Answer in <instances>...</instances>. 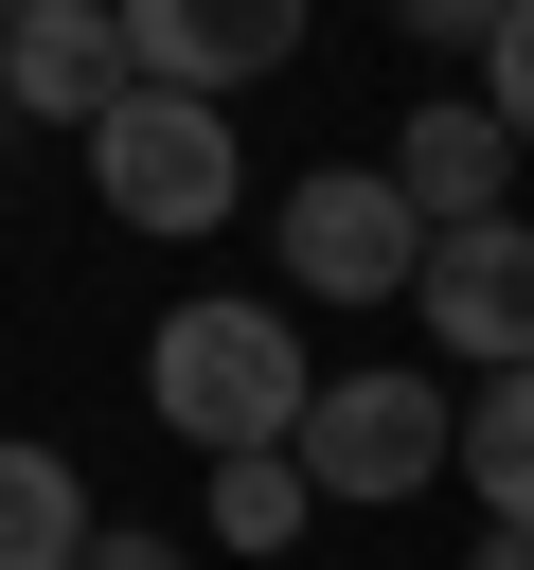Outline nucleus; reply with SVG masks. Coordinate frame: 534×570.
Wrapping results in <instances>:
<instances>
[{"label":"nucleus","instance_id":"nucleus-17","mask_svg":"<svg viewBox=\"0 0 534 570\" xmlns=\"http://www.w3.org/2000/svg\"><path fill=\"white\" fill-rule=\"evenodd\" d=\"M498 18H516V0H498Z\"/></svg>","mask_w":534,"mask_h":570},{"label":"nucleus","instance_id":"nucleus-14","mask_svg":"<svg viewBox=\"0 0 534 570\" xmlns=\"http://www.w3.org/2000/svg\"><path fill=\"white\" fill-rule=\"evenodd\" d=\"M89 570H196V552H178V534H125V517H107V534H89Z\"/></svg>","mask_w":534,"mask_h":570},{"label":"nucleus","instance_id":"nucleus-2","mask_svg":"<svg viewBox=\"0 0 534 570\" xmlns=\"http://www.w3.org/2000/svg\"><path fill=\"white\" fill-rule=\"evenodd\" d=\"M89 196H107L125 232H231L249 142H231V107H196V89H125V107L89 125Z\"/></svg>","mask_w":534,"mask_h":570},{"label":"nucleus","instance_id":"nucleus-9","mask_svg":"<svg viewBox=\"0 0 534 570\" xmlns=\"http://www.w3.org/2000/svg\"><path fill=\"white\" fill-rule=\"evenodd\" d=\"M89 534H107L89 481H71L36 428H0V570H89Z\"/></svg>","mask_w":534,"mask_h":570},{"label":"nucleus","instance_id":"nucleus-4","mask_svg":"<svg viewBox=\"0 0 534 570\" xmlns=\"http://www.w3.org/2000/svg\"><path fill=\"white\" fill-rule=\"evenodd\" d=\"M338 517H374V499H409V481H445L463 463V410L427 392V374H320V410H303V445H285Z\"/></svg>","mask_w":534,"mask_h":570},{"label":"nucleus","instance_id":"nucleus-10","mask_svg":"<svg viewBox=\"0 0 534 570\" xmlns=\"http://www.w3.org/2000/svg\"><path fill=\"white\" fill-rule=\"evenodd\" d=\"M463 481H481V517L534 534V374H481L463 392Z\"/></svg>","mask_w":534,"mask_h":570},{"label":"nucleus","instance_id":"nucleus-6","mask_svg":"<svg viewBox=\"0 0 534 570\" xmlns=\"http://www.w3.org/2000/svg\"><path fill=\"white\" fill-rule=\"evenodd\" d=\"M427 338H463L481 374H534V214H481V232H427Z\"/></svg>","mask_w":534,"mask_h":570},{"label":"nucleus","instance_id":"nucleus-16","mask_svg":"<svg viewBox=\"0 0 534 570\" xmlns=\"http://www.w3.org/2000/svg\"><path fill=\"white\" fill-rule=\"evenodd\" d=\"M18 18H71V0H0V36H18Z\"/></svg>","mask_w":534,"mask_h":570},{"label":"nucleus","instance_id":"nucleus-7","mask_svg":"<svg viewBox=\"0 0 534 570\" xmlns=\"http://www.w3.org/2000/svg\"><path fill=\"white\" fill-rule=\"evenodd\" d=\"M498 178H516V125H498L481 89H445V107H409V125H392V196H409L427 232H481V214H498Z\"/></svg>","mask_w":534,"mask_h":570},{"label":"nucleus","instance_id":"nucleus-11","mask_svg":"<svg viewBox=\"0 0 534 570\" xmlns=\"http://www.w3.org/2000/svg\"><path fill=\"white\" fill-rule=\"evenodd\" d=\"M303 517H320V481H303L285 445H267V463H214V552H285Z\"/></svg>","mask_w":534,"mask_h":570},{"label":"nucleus","instance_id":"nucleus-3","mask_svg":"<svg viewBox=\"0 0 534 570\" xmlns=\"http://www.w3.org/2000/svg\"><path fill=\"white\" fill-rule=\"evenodd\" d=\"M267 249H285L303 303H409V285H427V214L392 196V160H320V178H285Z\"/></svg>","mask_w":534,"mask_h":570},{"label":"nucleus","instance_id":"nucleus-12","mask_svg":"<svg viewBox=\"0 0 534 570\" xmlns=\"http://www.w3.org/2000/svg\"><path fill=\"white\" fill-rule=\"evenodd\" d=\"M481 71H498V89H481V107H498V125H516V160H534V0H516V18H498V36H481Z\"/></svg>","mask_w":534,"mask_h":570},{"label":"nucleus","instance_id":"nucleus-1","mask_svg":"<svg viewBox=\"0 0 534 570\" xmlns=\"http://www.w3.org/2000/svg\"><path fill=\"white\" fill-rule=\"evenodd\" d=\"M142 410H160L196 463H267V445H303V410H320L303 321H285V303H178V321L142 338Z\"/></svg>","mask_w":534,"mask_h":570},{"label":"nucleus","instance_id":"nucleus-8","mask_svg":"<svg viewBox=\"0 0 534 570\" xmlns=\"http://www.w3.org/2000/svg\"><path fill=\"white\" fill-rule=\"evenodd\" d=\"M0 89H18L36 125H71V142H89L142 71H125V18H107V0H71V18H18V36H0Z\"/></svg>","mask_w":534,"mask_h":570},{"label":"nucleus","instance_id":"nucleus-15","mask_svg":"<svg viewBox=\"0 0 534 570\" xmlns=\"http://www.w3.org/2000/svg\"><path fill=\"white\" fill-rule=\"evenodd\" d=\"M463 570H534V534H516V517H481V552H463Z\"/></svg>","mask_w":534,"mask_h":570},{"label":"nucleus","instance_id":"nucleus-5","mask_svg":"<svg viewBox=\"0 0 534 570\" xmlns=\"http://www.w3.org/2000/svg\"><path fill=\"white\" fill-rule=\"evenodd\" d=\"M107 18H125V71L142 89H196V107H231L249 71L303 53V0H107Z\"/></svg>","mask_w":534,"mask_h":570},{"label":"nucleus","instance_id":"nucleus-13","mask_svg":"<svg viewBox=\"0 0 534 570\" xmlns=\"http://www.w3.org/2000/svg\"><path fill=\"white\" fill-rule=\"evenodd\" d=\"M392 18H409L427 53H481V36H498V0H392Z\"/></svg>","mask_w":534,"mask_h":570}]
</instances>
